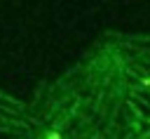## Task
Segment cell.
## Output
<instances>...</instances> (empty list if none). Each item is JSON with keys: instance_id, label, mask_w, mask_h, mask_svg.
<instances>
[{"instance_id": "obj_1", "label": "cell", "mask_w": 150, "mask_h": 139, "mask_svg": "<svg viewBox=\"0 0 150 139\" xmlns=\"http://www.w3.org/2000/svg\"><path fill=\"white\" fill-rule=\"evenodd\" d=\"M143 85H148V87H150V78H143Z\"/></svg>"}]
</instances>
